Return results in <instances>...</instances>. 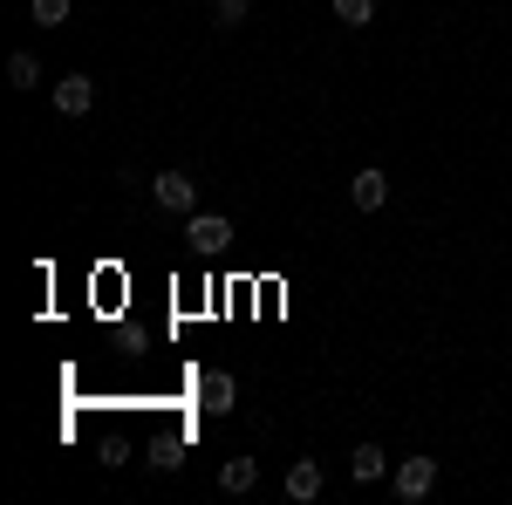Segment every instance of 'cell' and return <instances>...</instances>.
Wrapping results in <instances>:
<instances>
[{
  "label": "cell",
  "instance_id": "1",
  "mask_svg": "<svg viewBox=\"0 0 512 505\" xmlns=\"http://www.w3.org/2000/svg\"><path fill=\"white\" fill-rule=\"evenodd\" d=\"M390 485H396V499H403V505H424L437 492V458H424V451H417V458H396Z\"/></svg>",
  "mask_w": 512,
  "mask_h": 505
},
{
  "label": "cell",
  "instance_id": "5",
  "mask_svg": "<svg viewBox=\"0 0 512 505\" xmlns=\"http://www.w3.org/2000/svg\"><path fill=\"white\" fill-rule=\"evenodd\" d=\"M198 403H205L212 417H226V410L239 403V383L226 376V369H205V376H198Z\"/></svg>",
  "mask_w": 512,
  "mask_h": 505
},
{
  "label": "cell",
  "instance_id": "12",
  "mask_svg": "<svg viewBox=\"0 0 512 505\" xmlns=\"http://www.w3.org/2000/svg\"><path fill=\"white\" fill-rule=\"evenodd\" d=\"M28 21H41V28H62V21H69V0H28Z\"/></svg>",
  "mask_w": 512,
  "mask_h": 505
},
{
  "label": "cell",
  "instance_id": "7",
  "mask_svg": "<svg viewBox=\"0 0 512 505\" xmlns=\"http://www.w3.org/2000/svg\"><path fill=\"white\" fill-rule=\"evenodd\" d=\"M390 458H383V444H355V451H349V478H355V485H376V478H390Z\"/></svg>",
  "mask_w": 512,
  "mask_h": 505
},
{
  "label": "cell",
  "instance_id": "4",
  "mask_svg": "<svg viewBox=\"0 0 512 505\" xmlns=\"http://www.w3.org/2000/svg\"><path fill=\"white\" fill-rule=\"evenodd\" d=\"M55 110L62 117H89L96 110V76H62L55 82Z\"/></svg>",
  "mask_w": 512,
  "mask_h": 505
},
{
  "label": "cell",
  "instance_id": "8",
  "mask_svg": "<svg viewBox=\"0 0 512 505\" xmlns=\"http://www.w3.org/2000/svg\"><path fill=\"white\" fill-rule=\"evenodd\" d=\"M321 485H328V478H321L315 458H294V465H287V499H294V505L321 499Z\"/></svg>",
  "mask_w": 512,
  "mask_h": 505
},
{
  "label": "cell",
  "instance_id": "13",
  "mask_svg": "<svg viewBox=\"0 0 512 505\" xmlns=\"http://www.w3.org/2000/svg\"><path fill=\"white\" fill-rule=\"evenodd\" d=\"M335 21H349V28H369V21H376V0H335Z\"/></svg>",
  "mask_w": 512,
  "mask_h": 505
},
{
  "label": "cell",
  "instance_id": "11",
  "mask_svg": "<svg viewBox=\"0 0 512 505\" xmlns=\"http://www.w3.org/2000/svg\"><path fill=\"white\" fill-rule=\"evenodd\" d=\"M7 82H14V89H35L41 62H35V55H7Z\"/></svg>",
  "mask_w": 512,
  "mask_h": 505
},
{
  "label": "cell",
  "instance_id": "10",
  "mask_svg": "<svg viewBox=\"0 0 512 505\" xmlns=\"http://www.w3.org/2000/svg\"><path fill=\"white\" fill-rule=\"evenodd\" d=\"M246 14H253V0H212V28H226V35H233Z\"/></svg>",
  "mask_w": 512,
  "mask_h": 505
},
{
  "label": "cell",
  "instance_id": "2",
  "mask_svg": "<svg viewBox=\"0 0 512 505\" xmlns=\"http://www.w3.org/2000/svg\"><path fill=\"white\" fill-rule=\"evenodd\" d=\"M185 239H192V253H226L233 246V219L226 212H185Z\"/></svg>",
  "mask_w": 512,
  "mask_h": 505
},
{
  "label": "cell",
  "instance_id": "9",
  "mask_svg": "<svg viewBox=\"0 0 512 505\" xmlns=\"http://www.w3.org/2000/svg\"><path fill=\"white\" fill-rule=\"evenodd\" d=\"M219 485H226V492H253V485H260V458H226V465H219Z\"/></svg>",
  "mask_w": 512,
  "mask_h": 505
},
{
  "label": "cell",
  "instance_id": "6",
  "mask_svg": "<svg viewBox=\"0 0 512 505\" xmlns=\"http://www.w3.org/2000/svg\"><path fill=\"white\" fill-rule=\"evenodd\" d=\"M349 198H355V212H383V198H390V178L369 164V171H355V178H349Z\"/></svg>",
  "mask_w": 512,
  "mask_h": 505
},
{
  "label": "cell",
  "instance_id": "3",
  "mask_svg": "<svg viewBox=\"0 0 512 505\" xmlns=\"http://www.w3.org/2000/svg\"><path fill=\"white\" fill-rule=\"evenodd\" d=\"M151 198H158L164 212H192V205H198V185L185 178V171H158V178H151Z\"/></svg>",
  "mask_w": 512,
  "mask_h": 505
}]
</instances>
